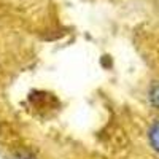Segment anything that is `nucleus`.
<instances>
[{
    "mask_svg": "<svg viewBox=\"0 0 159 159\" xmlns=\"http://www.w3.org/2000/svg\"><path fill=\"white\" fill-rule=\"evenodd\" d=\"M150 102L154 108L159 110V83L153 84L151 91H150Z\"/></svg>",
    "mask_w": 159,
    "mask_h": 159,
    "instance_id": "nucleus-2",
    "label": "nucleus"
},
{
    "mask_svg": "<svg viewBox=\"0 0 159 159\" xmlns=\"http://www.w3.org/2000/svg\"><path fill=\"white\" fill-rule=\"evenodd\" d=\"M148 140H150V145L153 147V150L159 151V119L150 127V132H148Z\"/></svg>",
    "mask_w": 159,
    "mask_h": 159,
    "instance_id": "nucleus-1",
    "label": "nucleus"
}]
</instances>
